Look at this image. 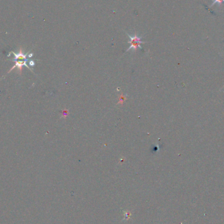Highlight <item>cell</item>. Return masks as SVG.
I'll return each instance as SVG.
<instances>
[{
    "label": "cell",
    "mask_w": 224,
    "mask_h": 224,
    "mask_svg": "<svg viewBox=\"0 0 224 224\" xmlns=\"http://www.w3.org/2000/svg\"><path fill=\"white\" fill-rule=\"evenodd\" d=\"M224 3V0H213V2L212 3L211 6L216 4V3H218V4H220V5H222V3Z\"/></svg>",
    "instance_id": "2"
},
{
    "label": "cell",
    "mask_w": 224,
    "mask_h": 224,
    "mask_svg": "<svg viewBox=\"0 0 224 224\" xmlns=\"http://www.w3.org/2000/svg\"><path fill=\"white\" fill-rule=\"evenodd\" d=\"M130 213L128 211L125 212V213H124V216H125V218H124V220H127V219L129 218V217L130 216Z\"/></svg>",
    "instance_id": "3"
},
{
    "label": "cell",
    "mask_w": 224,
    "mask_h": 224,
    "mask_svg": "<svg viewBox=\"0 0 224 224\" xmlns=\"http://www.w3.org/2000/svg\"><path fill=\"white\" fill-rule=\"evenodd\" d=\"M127 36H128L130 38V41L129 43H130V46L127 49L126 51H129L130 49H132L134 51H136L138 48H140L141 49H142L140 45L142 43H144L145 42H144V41H142V40H141L142 37H138L136 34H134V36H130L129 34L127 33Z\"/></svg>",
    "instance_id": "1"
}]
</instances>
